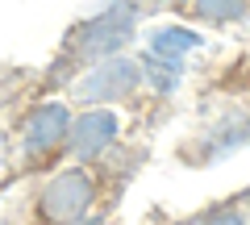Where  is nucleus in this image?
Segmentation results:
<instances>
[{"mask_svg": "<svg viewBox=\"0 0 250 225\" xmlns=\"http://www.w3.org/2000/svg\"><path fill=\"white\" fill-rule=\"evenodd\" d=\"M205 46V34L192 25H159L150 29V54L154 59H167V63H184V54L200 50Z\"/></svg>", "mask_w": 250, "mask_h": 225, "instance_id": "obj_6", "label": "nucleus"}, {"mask_svg": "<svg viewBox=\"0 0 250 225\" xmlns=\"http://www.w3.org/2000/svg\"><path fill=\"white\" fill-rule=\"evenodd\" d=\"M188 225H250V217H246L242 205H217V208H208V213L192 217Z\"/></svg>", "mask_w": 250, "mask_h": 225, "instance_id": "obj_9", "label": "nucleus"}, {"mask_svg": "<svg viewBox=\"0 0 250 225\" xmlns=\"http://www.w3.org/2000/svg\"><path fill=\"white\" fill-rule=\"evenodd\" d=\"M125 121L117 108H75L71 134H67V163L75 167H92V171H104V163L113 159V150L121 146Z\"/></svg>", "mask_w": 250, "mask_h": 225, "instance_id": "obj_5", "label": "nucleus"}, {"mask_svg": "<svg viewBox=\"0 0 250 225\" xmlns=\"http://www.w3.org/2000/svg\"><path fill=\"white\" fill-rule=\"evenodd\" d=\"M142 59V75H146V88L154 92V96H167V92H175V83L184 80V63H167V59H154L150 50L138 54Z\"/></svg>", "mask_w": 250, "mask_h": 225, "instance_id": "obj_8", "label": "nucleus"}, {"mask_svg": "<svg viewBox=\"0 0 250 225\" xmlns=\"http://www.w3.org/2000/svg\"><path fill=\"white\" fill-rule=\"evenodd\" d=\"M142 88H146L142 59L117 54V59H104L92 71H83L62 96L71 100L75 108H117V104H129Z\"/></svg>", "mask_w": 250, "mask_h": 225, "instance_id": "obj_4", "label": "nucleus"}, {"mask_svg": "<svg viewBox=\"0 0 250 225\" xmlns=\"http://www.w3.org/2000/svg\"><path fill=\"white\" fill-rule=\"evenodd\" d=\"M179 17L200 21V25H233V21L250 17V4H238V0H225V4H213V0H200V4H184L175 9Z\"/></svg>", "mask_w": 250, "mask_h": 225, "instance_id": "obj_7", "label": "nucleus"}, {"mask_svg": "<svg viewBox=\"0 0 250 225\" xmlns=\"http://www.w3.org/2000/svg\"><path fill=\"white\" fill-rule=\"evenodd\" d=\"M75 121V104L67 96L42 100V104H29L21 113L17 129H13V142H17V163L21 167H46L50 159H59L67 150V134H71Z\"/></svg>", "mask_w": 250, "mask_h": 225, "instance_id": "obj_3", "label": "nucleus"}, {"mask_svg": "<svg viewBox=\"0 0 250 225\" xmlns=\"http://www.w3.org/2000/svg\"><path fill=\"white\" fill-rule=\"evenodd\" d=\"M104 196V171L62 163L34 192V225H75L96 213Z\"/></svg>", "mask_w": 250, "mask_h": 225, "instance_id": "obj_2", "label": "nucleus"}, {"mask_svg": "<svg viewBox=\"0 0 250 225\" xmlns=\"http://www.w3.org/2000/svg\"><path fill=\"white\" fill-rule=\"evenodd\" d=\"M75 225H108V221H104L100 213H92V217H83V221H75Z\"/></svg>", "mask_w": 250, "mask_h": 225, "instance_id": "obj_10", "label": "nucleus"}, {"mask_svg": "<svg viewBox=\"0 0 250 225\" xmlns=\"http://www.w3.org/2000/svg\"><path fill=\"white\" fill-rule=\"evenodd\" d=\"M242 208H246V217H250V196H246V200H242Z\"/></svg>", "mask_w": 250, "mask_h": 225, "instance_id": "obj_11", "label": "nucleus"}, {"mask_svg": "<svg viewBox=\"0 0 250 225\" xmlns=\"http://www.w3.org/2000/svg\"><path fill=\"white\" fill-rule=\"evenodd\" d=\"M138 17H142V9L113 4V9L80 21V25L67 34V42H62V54H59V63H54V80H59L62 88H71V83L80 80L83 71H92L96 63L125 54V46L134 42Z\"/></svg>", "mask_w": 250, "mask_h": 225, "instance_id": "obj_1", "label": "nucleus"}]
</instances>
